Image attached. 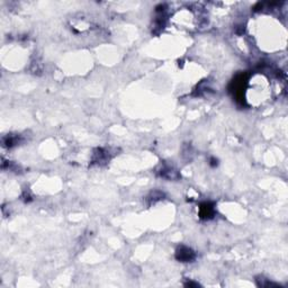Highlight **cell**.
<instances>
[{"label":"cell","mask_w":288,"mask_h":288,"mask_svg":"<svg viewBox=\"0 0 288 288\" xmlns=\"http://www.w3.org/2000/svg\"><path fill=\"white\" fill-rule=\"evenodd\" d=\"M185 250H181V252H178V258L180 259V260H184V261H188L190 260L191 258H193V252L190 251L189 249H186L184 248Z\"/></svg>","instance_id":"1"},{"label":"cell","mask_w":288,"mask_h":288,"mask_svg":"<svg viewBox=\"0 0 288 288\" xmlns=\"http://www.w3.org/2000/svg\"><path fill=\"white\" fill-rule=\"evenodd\" d=\"M201 210H204V213H201L203 216H207V215H210V212H212V207L209 205H204L201 207Z\"/></svg>","instance_id":"2"}]
</instances>
